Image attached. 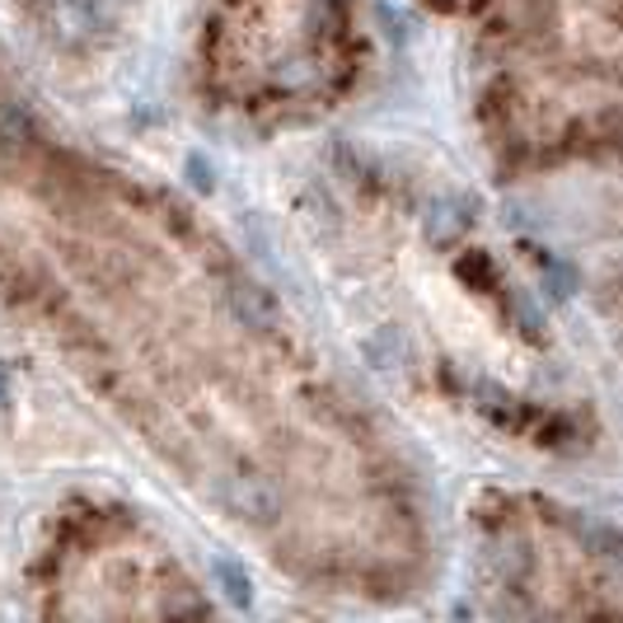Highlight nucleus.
<instances>
[{"mask_svg":"<svg viewBox=\"0 0 623 623\" xmlns=\"http://www.w3.org/2000/svg\"><path fill=\"white\" fill-rule=\"evenodd\" d=\"M530 623H623V595H614L610 605H548L530 614Z\"/></svg>","mask_w":623,"mask_h":623,"instance_id":"1","label":"nucleus"}]
</instances>
